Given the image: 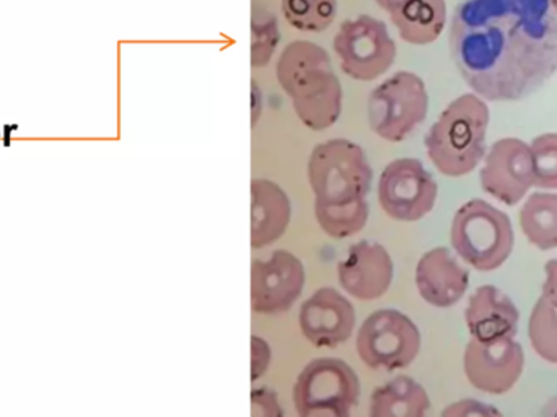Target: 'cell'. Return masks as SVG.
<instances>
[{"label":"cell","instance_id":"obj_1","mask_svg":"<svg viewBox=\"0 0 557 417\" xmlns=\"http://www.w3.org/2000/svg\"><path fill=\"white\" fill-rule=\"evenodd\" d=\"M450 52L484 100H523L556 74L557 13L549 0H461Z\"/></svg>","mask_w":557,"mask_h":417},{"label":"cell","instance_id":"obj_2","mask_svg":"<svg viewBox=\"0 0 557 417\" xmlns=\"http://www.w3.org/2000/svg\"><path fill=\"white\" fill-rule=\"evenodd\" d=\"M276 77L308 130H330L339 120L343 87L326 49L304 39L288 42L278 58Z\"/></svg>","mask_w":557,"mask_h":417},{"label":"cell","instance_id":"obj_3","mask_svg":"<svg viewBox=\"0 0 557 417\" xmlns=\"http://www.w3.org/2000/svg\"><path fill=\"white\" fill-rule=\"evenodd\" d=\"M491 113L484 98L465 94L451 101L425 136V152L445 176L473 172L486 156Z\"/></svg>","mask_w":557,"mask_h":417},{"label":"cell","instance_id":"obj_4","mask_svg":"<svg viewBox=\"0 0 557 417\" xmlns=\"http://www.w3.org/2000/svg\"><path fill=\"white\" fill-rule=\"evenodd\" d=\"M372 179L366 152L352 140H324L311 150L308 182L317 203L343 206L362 201L369 196Z\"/></svg>","mask_w":557,"mask_h":417},{"label":"cell","instance_id":"obj_5","mask_svg":"<svg viewBox=\"0 0 557 417\" xmlns=\"http://www.w3.org/2000/svg\"><path fill=\"white\" fill-rule=\"evenodd\" d=\"M450 242L465 262L487 272L499 269L510 258L516 236L506 212L473 199L455 213Z\"/></svg>","mask_w":557,"mask_h":417},{"label":"cell","instance_id":"obj_6","mask_svg":"<svg viewBox=\"0 0 557 417\" xmlns=\"http://www.w3.org/2000/svg\"><path fill=\"white\" fill-rule=\"evenodd\" d=\"M292 395L300 417H349L359 405V376L344 360L320 357L298 373Z\"/></svg>","mask_w":557,"mask_h":417},{"label":"cell","instance_id":"obj_7","mask_svg":"<svg viewBox=\"0 0 557 417\" xmlns=\"http://www.w3.org/2000/svg\"><path fill=\"white\" fill-rule=\"evenodd\" d=\"M429 94L424 81L414 72L399 71L373 88L367 103L369 124L376 136L401 143L424 123Z\"/></svg>","mask_w":557,"mask_h":417},{"label":"cell","instance_id":"obj_8","mask_svg":"<svg viewBox=\"0 0 557 417\" xmlns=\"http://www.w3.org/2000/svg\"><path fill=\"white\" fill-rule=\"evenodd\" d=\"M356 349L369 369L395 372L414 363L421 351V333L401 311L382 308L360 324Z\"/></svg>","mask_w":557,"mask_h":417},{"label":"cell","instance_id":"obj_9","mask_svg":"<svg viewBox=\"0 0 557 417\" xmlns=\"http://www.w3.org/2000/svg\"><path fill=\"white\" fill-rule=\"evenodd\" d=\"M341 71L354 81L370 82L389 71L396 59V42L385 23L370 15L347 20L333 42Z\"/></svg>","mask_w":557,"mask_h":417},{"label":"cell","instance_id":"obj_10","mask_svg":"<svg viewBox=\"0 0 557 417\" xmlns=\"http://www.w3.org/2000/svg\"><path fill=\"white\" fill-rule=\"evenodd\" d=\"M437 195V182L421 160H393L380 175V208L398 222L424 219L434 209Z\"/></svg>","mask_w":557,"mask_h":417},{"label":"cell","instance_id":"obj_11","mask_svg":"<svg viewBox=\"0 0 557 417\" xmlns=\"http://www.w3.org/2000/svg\"><path fill=\"white\" fill-rule=\"evenodd\" d=\"M480 180L484 192L497 201L507 206L519 205L536 183L530 144L516 137L494 143L484 156Z\"/></svg>","mask_w":557,"mask_h":417},{"label":"cell","instance_id":"obj_12","mask_svg":"<svg viewBox=\"0 0 557 417\" xmlns=\"http://www.w3.org/2000/svg\"><path fill=\"white\" fill-rule=\"evenodd\" d=\"M305 287L304 262L287 249H276L268 259L251 262V310L281 315L290 310Z\"/></svg>","mask_w":557,"mask_h":417},{"label":"cell","instance_id":"obj_13","mask_svg":"<svg viewBox=\"0 0 557 417\" xmlns=\"http://www.w3.org/2000/svg\"><path fill=\"white\" fill-rule=\"evenodd\" d=\"M525 354L513 338L496 341L471 340L465 349L463 369L468 382L490 395L510 392L522 377Z\"/></svg>","mask_w":557,"mask_h":417},{"label":"cell","instance_id":"obj_14","mask_svg":"<svg viewBox=\"0 0 557 417\" xmlns=\"http://www.w3.org/2000/svg\"><path fill=\"white\" fill-rule=\"evenodd\" d=\"M298 324L313 346L337 347L352 334L356 310L336 289L321 287L301 304Z\"/></svg>","mask_w":557,"mask_h":417},{"label":"cell","instance_id":"obj_15","mask_svg":"<svg viewBox=\"0 0 557 417\" xmlns=\"http://www.w3.org/2000/svg\"><path fill=\"white\" fill-rule=\"evenodd\" d=\"M395 274L392 256L375 242L354 243L337 265V281L346 294L360 302H372L388 292Z\"/></svg>","mask_w":557,"mask_h":417},{"label":"cell","instance_id":"obj_16","mask_svg":"<svg viewBox=\"0 0 557 417\" xmlns=\"http://www.w3.org/2000/svg\"><path fill=\"white\" fill-rule=\"evenodd\" d=\"M416 285L422 301L432 307L448 308L463 298L470 274L450 249L438 246L424 253L416 266Z\"/></svg>","mask_w":557,"mask_h":417},{"label":"cell","instance_id":"obj_17","mask_svg":"<svg viewBox=\"0 0 557 417\" xmlns=\"http://www.w3.org/2000/svg\"><path fill=\"white\" fill-rule=\"evenodd\" d=\"M520 311L509 295L494 285L478 289L465 311L468 331L478 341L513 338L519 330Z\"/></svg>","mask_w":557,"mask_h":417},{"label":"cell","instance_id":"obj_18","mask_svg":"<svg viewBox=\"0 0 557 417\" xmlns=\"http://www.w3.org/2000/svg\"><path fill=\"white\" fill-rule=\"evenodd\" d=\"M250 245L253 249L277 242L292 219V205L287 193L271 180H251Z\"/></svg>","mask_w":557,"mask_h":417},{"label":"cell","instance_id":"obj_19","mask_svg":"<svg viewBox=\"0 0 557 417\" xmlns=\"http://www.w3.org/2000/svg\"><path fill=\"white\" fill-rule=\"evenodd\" d=\"M403 41L414 46L431 45L441 38L447 25L445 0H406L389 12Z\"/></svg>","mask_w":557,"mask_h":417},{"label":"cell","instance_id":"obj_20","mask_svg":"<svg viewBox=\"0 0 557 417\" xmlns=\"http://www.w3.org/2000/svg\"><path fill=\"white\" fill-rule=\"evenodd\" d=\"M431 400L421 383L399 376L385 385L376 387L370 396V417H424Z\"/></svg>","mask_w":557,"mask_h":417},{"label":"cell","instance_id":"obj_21","mask_svg":"<svg viewBox=\"0 0 557 417\" xmlns=\"http://www.w3.org/2000/svg\"><path fill=\"white\" fill-rule=\"evenodd\" d=\"M520 226L530 243L542 252L557 248V195L533 193L520 209Z\"/></svg>","mask_w":557,"mask_h":417},{"label":"cell","instance_id":"obj_22","mask_svg":"<svg viewBox=\"0 0 557 417\" xmlns=\"http://www.w3.org/2000/svg\"><path fill=\"white\" fill-rule=\"evenodd\" d=\"M314 219L331 238L343 240L356 235L369 220V205L366 199L352 205L331 206L314 201Z\"/></svg>","mask_w":557,"mask_h":417},{"label":"cell","instance_id":"obj_23","mask_svg":"<svg viewBox=\"0 0 557 417\" xmlns=\"http://www.w3.org/2000/svg\"><path fill=\"white\" fill-rule=\"evenodd\" d=\"M282 13L292 28L321 33L333 25L337 0H282Z\"/></svg>","mask_w":557,"mask_h":417},{"label":"cell","instance_id":"obj_24","mask_svg":"<svg viewBox=\"0 0 557 417\" xmlns=\"http://www.w3.org/2000/svg\"><path fill=\"white\" fill-rule=\"evenodd\" d=\"M529 338L533 351L557 366V304L543 295L530 315Z\"/></svg>","mask_w":557,"mask_h":417},{"label":"cell","instance_id":"obj_25","mask_svg":"<svg viewBox=\"0 0 557 417\" xmlns=\"http://www.w3.org/2000/svg\"><path fill=\"white\" fill-rule=\"evenodd\" d=\"M281 32L274 13L255 5L251 16V65L260 69L270 64L276 52Z\"/></svg>","mask_w":557,"mask_h":417},{"label":"cell","instance_id":"obj_26","mask_svg":"<svg viewBox=\"0 0 557 417\" xmlns=\"http://www.w3.org/2000/svg\"><path fill=\"white\" fill-rule=\"evenodd\" d=\"M530 147L535 165L536 188L557 189V133L535 137Z\"/></svg>","mask_w":557,"mask_h":417},{"label":"cell","instance_id":"obj_27","mask_svg":"<svg viewBox=\"0 0 557 417\" xmlns=\"http://www.w3.org/2000/svg\"><path fill=\"white\" fill-rule=\"evenodd\" d=\"M251 413L258 417H281V403H278L277 393L274 390L260 387L251 392Z\"/></svg>","mask_w":557,"mask_h":417},{"label":"cell","instance_id":"obj_28","mask_svg":"<svg viewBox=\"0 0 557 417\" xmlns=\"http://www.w3.org/2000/svg\"><path fill=\"white\" fill-rule=\"evenodd\" d=\"M271 346L260 336H251V382L260 380L271 366Z\"/></svg>","mask_w":557,"mask_h":417},{"label":"cell","instance_id":"obj_29","mask_svg":"<svg viewBox=\"0 0 557 417\" xmlns=\"http://www.w3.org/2000/svg\"><path fill=\"white\" fill-rule=\"evenodd\" d=\"M500 416V413L496 408H491L486 403L476 402V400H461V402L454 403L448 406L442 416L455 417V416Z\"/></svg>","mask_w":557,"mask_h":417},{"label":"cell","instance_id":"obj_30","mask_svg":"<svg viewBox=\"0 0 557 417\" xmlns=\"http://www.w3.org/2000/svg\"><path fill=\"white\" fill-rule=\"evenodd\" d=\"M546 279L543 284L542 295L557 304V258L549 259L545 266Z\"/></svg>","mask_w":557,"mask_h":417},{"label":"cell","instance_id":"obj_31","mask_svg":"<svg viewBox=\"0 0 557 417\" xmlns=\"http://www.w3.org/2000/svg\"><path fill=\"white\" fill-rule=\"evenodd\" d=\"M251 98H253V126L257 124L258 116H260L261 110V94L260 88H258L257 82H251Z\"/></svg>","mask_w":557,"mask_h":417},{"label":"cell","instance_id":"obj_32","mask_svg":"<svg viewBox=\"0 0 557 417\" xmlns=\"http://www.w3.org/2000/svg\"><path fill=\"white\" fill-rule=\"evenodd\" d=\"M376 5L380 9L386 10V12H393V10L398 9L401 3H405L406 0H375Z\"/></svg>","mask_w":557,"mask_h":417},{"label":"cell","instance_id":"obj_33","mask_svg":"<svg viewBox=\"0 0 557 417\" xmlns=\"http://www.w3.org/2000/svg\"><path fill=\"white\" fill-rule=\"evenodd\" d=\"M15 127L16 126H13V130H15ZM3 130H5V137H3V146L9 147L10 146V130H12V127L5 126V127H3Z\"/></svg>","mask_w":557,"mask_h":417},{"label":"cell","instance_id":"obj_34","mask_svg":"<svg viewBox=\"0 0 557 417\" xmlns=\"http://www.w3.org/2000/svg\"><path fill=\"white\" fill-rule=\"evenodd\" d=\"M549 3H552L553 10L557 13V0H549Z\"/></svg>","mask_w":557,"mask_h":417}]
</instances>
